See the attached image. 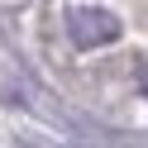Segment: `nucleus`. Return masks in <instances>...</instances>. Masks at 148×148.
Returning a JSON list of instances; mask_svg holds the SVG:
<instances>
[{"label": "nucleus", "mask_w": 148, "mask_h": 148, "mask_svg": "<svg viewBox=\"0 0 148 148\" xmlns=\"http://www.w3.org/2000/svg\"><path fill=\"white\" fill-rule=\"evenodd\" d=\"M67 34L77 48H100L119 38V19L100 5H67Z\"/></svg>", "instance_id": "1"}]
</instances>
